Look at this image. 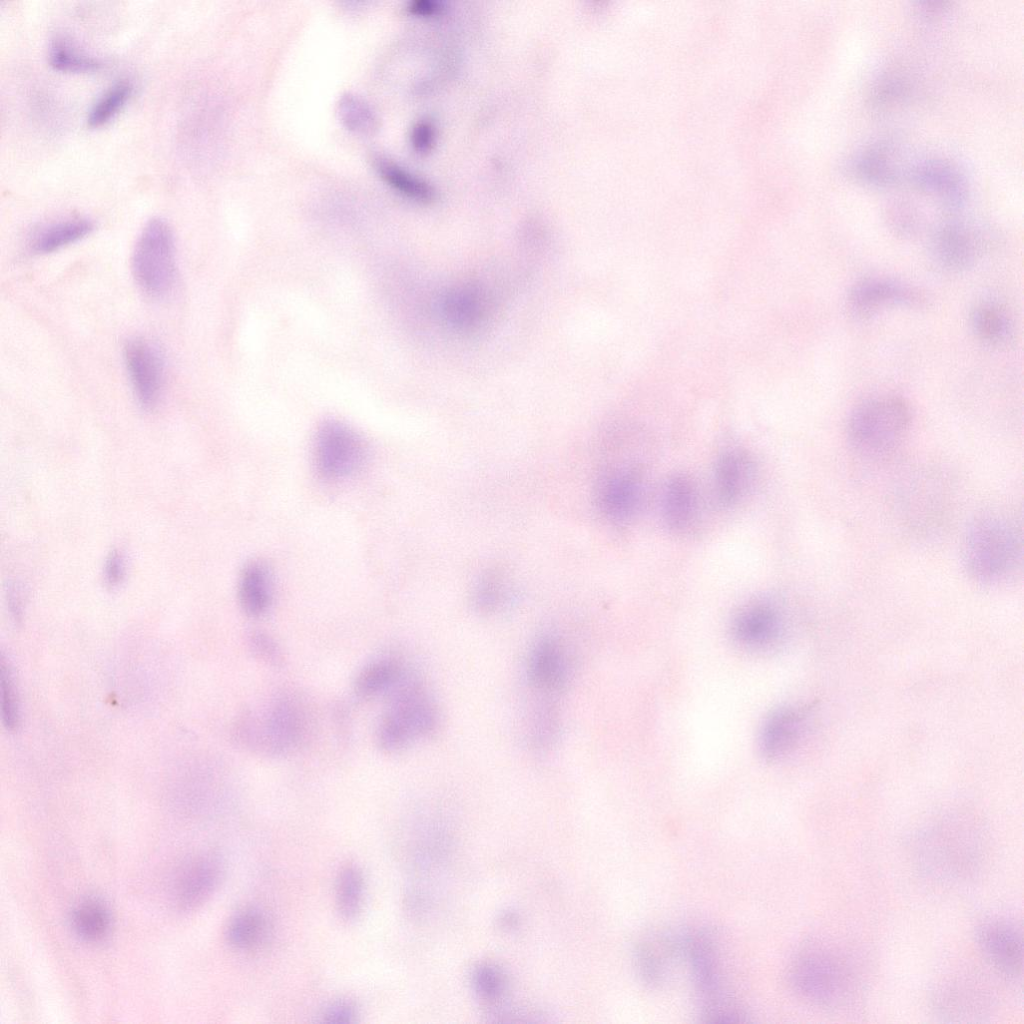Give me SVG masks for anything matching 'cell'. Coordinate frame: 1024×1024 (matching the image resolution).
<instances>
[{"instance_id":"6da1fadb","label":"cell","mask_w":1024,"mask_h":1024,"mask_svg":"<svg viewBox=\"0 0 1024 1024\" xmlns=\"http://www.w3.org/2000/svg\"><path fill=\"white\" fill-rule=\"evenodd\" d=\"M913 867L940 885H960L981 873L988 859L984 826L967 813H948L919 828L909 840Z\"/></svg>"},{"instance_id":"7a4b0ae2","label":"cell","mask_w":1024,"mask_h":1024,"mask_svg":"<svg viewBox=\"0 0 1024 1024\" xmlns=\"http://www.w3.org/2000/svg\"><path fill=\"white\" fill-rule=\"evenodd\" d=\"M837 944L813 940L802 945L789 966V981L805 1001L823 1008L852 1003L861 987L859 969Z\"/></svg>"},{"instance_id":"3957f363","label":"cell","mask_w":1024,"mask_h":1024,"mask_svg":"<svg viewBox=\"0 0 1024 1024\" xmlns=\"http://www.w3.org/2000/svg\"><path fill=\"white\" fill-rule=\"evenodd\" d=\"M962 562L968 576L983 585H996L1012 577L1022 559V538L1007 516L987 513L976 517L962 543Z\"/></svg>"},{"instance_id":"277c9868","label":"cell","mask_w":1024,"mask_h":1024,"mask_svg":"<svg viewBox=\"0 0 1024 1024\" xmlns=\"http://www.w3.org/2000/svg\"><path fill=\"white\" fill-rule=\"evenodd\" d=\"M682 955L691 968L701 1017L711 1023L747 1021L743 1006L724 987L714 933L703 927L682 933Z\"/></svg>"},{"instance_id":"5b68a950","label":"cell","mask_w":1024,"mask_h":1024,"mask_svg":"<svg viewBox=\"0 0 1024 1024\" xmlns=\"http://www.w3.org/2000/svg\"><path fill=\"white\" fill-rule=\"evenodd\" d=\"M303 705L288 695L279 696L256 710H248L237 720L236 741L243 747L267 756H282L297 748L307 732Z\"/></svg>"},{"instance_id":"8992f818","label":"cell","mask_w":1024,"mask_h":1024,"mask_svg":"<svg viewBox=\"0 0 1024 1024\" xmlns=\"http://www.w3.org/2000/svg\"><path fill=\"white\" fill-rule=\"evenodd\" d=\"M911 423V408L903 398L872 397L859 403L849 414L847 440L861 455L884 456L902 443Z\"/></svg>"},{"instance_id":"52a82bcc","label":"cell","mask_w":1024,"mask_h":1024,"mask_svg":"<svg viewBox=\"0 0 1024 1024\" xmlns=\"http://www.w3.org/2000/svg\"><path fill=\"white\" fill-rule=\"evenodd\" d=\"M389 692L376 739L382 750L394 752L430 735L438 725V712L422 683L410 673L405 672Z\"/></svg>"},{"instance_id":"ba28073f","label":"cell","mask_w":1024,"mask_h":1024,"mask_svg":"<svg viewBox=\"0 0 1024 1024\" xmlns=\"http://www.w3.org/2000/svg\"><path fill=\"white\" fill-rule=\"evenodd\" d=\"M132 271L141 290L152 298L167 296L176 281L174 235L161 218L151 219L135 245Z\"/></svg>"},{"instance_id":"9c48e42d","label":"cell","mask_w":1024,"mask_h":1024,"mask_svg":"<svg viewBox=\"0 0 1024 1024\" xmlns=\"http://www.w3.org/2000/svg\"><path fill=\"white\" fill-rule=\"evenodd\" d=\"M367 455L362 438L346 424L325 421L315 440V463L326 479H342L358 471Z\"/></svg>"},{"instance_id":"30bf717a","label":"cell","mask_w":1024,"mask_h":1024,"mask_svg":"<svg viewBox=\"0 0 1024 1024\" xmlns=\"http://www.w3.org/2000/svg\"><path fill=\"white\" fill-rule=\"evenodd\" d=\"M926 302L927 297L918 288L883 277L858 281L846 299L848 312L858 320L870 319L888 307L920 308Z\"/></svg>"},{"instance_id":"8fae6325","label":"cell","mask_w":1024,"mask_h":1024,"mask_svg":"<svg viewBox=\"0 0 1024 1024\" xmlns=\"http://www.w3.org/2000/svg\"><path fill=\"white\" fill-rule=\"evenodd\" d=\"M785 630L782 610L768 600H757L742 607L731 626L733 641L752 652H765L778 646Z\"/></svg>"},{"instance_id":"7c38bea8","label":"cell","mask_w":1024,"mask_h":1024,"mask_svg":"<svg viewBox=\"0 0 1024 1024\" xmlns=\"http://www.w3.org/2000/svg\"><path fill=\"white\" fill-rule=\"evenodd\" d=\"M978 946L990 965L1007 978H1017L1023 969L1021 928L1003 917H990L976 930Z\"/></svg>"},{"instance_id":"4fadbf2b","label":"cell","mask_w":1024,"mask_h":1024,"mask_svg":"<svg viewBox=\"0 0 1024 1024\" xmlns=\"http://www.w3.org/2000/svg\"><path fill=\"white\" fill-rule=\"evenodd\" d=\"M124 361L135 396L144 408L157 405L165 382V363L159 347L143 337L124 345Z\"/></svg>"},{"instance_id":"5bb4252c","label":"cell","mask_w":1024,"mask_h":1024,"mask_svg":"<svg viewBox=\"0 0 1024 1024\" xmlns=\"http://www.w3.org/2000/svg\"><path fill=\"white\" fill-rule=\"evenodd\" d=\"M222 874V863L213 854H201L186 860L177 869L171 883L173 904L180 911L199 907L214 893Z\"/></svg>"},{"instance_id":"9a60e30c","label":"cell","mask_w":1024,"mask_h":1024,"mask_svg":"<svg viewBox=\"0 0 1024 1024\" xmlns=\"http://www.w3.org/2000/svg\"><path fill=\"white\" fill-rule=\"evenodd\" d=\"M569 674L568 656L559 638L552 634L539 637L528 657L527 676L541 699H555L566 687Z\"/></svg>"},{"instance_id":"2e32d148","label":"cell","mask_w":1024,"mask_h":1024,"mask_svg":"<svg viewBox=\"0 0 1024 1024\" xmlns=\"http://www.w3.org/2000/svg\"><path fill=\"white\" fill-rule=\"evenodd\" d=\"M809 717L808 709L798 706H783L767 715L758 735L762 757L776 761L792 752L807 733Z\"/></svg>"},{"instance_id":"e0dca14e","label":"cell","mask_w":1024,"mask_h":1024,"mask_svg":"<svg viewBox=\"0 0 1024 1024\" xmlns=\"http://www.w3.org/2000/svg\"><path fill=\"white\" fill-rule=\"evenodd\" d=\"M933 260L949 272L973 267L981 254V241L971 228L960 222H946L934 231L930 241Z\"/></svg>"},{"instance_id":"ac0fdd59","label":"cell","mask_w":1024,"mask_h":1024,"mask_svg":"<svg viewBox=\"0 0 1024 1024\" xmlns=\"http://www.w3.org/2000/svg\"><path fill=\"white\" fill-rule=\"evenodd\" d=\"M682 956V933L651 934L635 946L634 962L641 980L651 987L666 979L672 962Z\"/></svg>"},{"instance_id":"d6986e66","label":"cell","mask_w":1024,"mask_h":1024,"mask_svg":"<svg viewBox=\"0 0 1024 1024\" xmlns=\"http://www.w3.org/2000/svg\"><path fill=\"white\" fill-rule=\"evenodd\" d=\"M642 498L639 475L620 469L607 475L598 489V504L607 518L616 522L630 519L637 512Z\"/></svg>"},{"instance_id":"ffe728a7","label":"cell","mask_w":1024,"mask_h":1024,"mask_svg":"<svg viewBox=\"0 0 1024 1024\" xmlns=\"http://www.w3.org/2000/svg\"><path fill=\"white\" fill-rule=\"evenodd\" d=\"M911 181L936 195L948 208H960L966 200V185L960 173L946 162L928 160L910 170Z\"/></svg>"},{"instance_id":"44dd1931","label":"cell","mask_w":1024,"mask_h":1024,"mask_svg":"<svg viewBox=\"0 0 1024 1024\" xmlns=\"http://www.w3.org/2000/svg\"><path fill=\"white\" fill-rule=\"evenodd\" d=\"M697 507V491L692 479L685 474L673 475L667 481L662 501L667 526L677 532L688 529L696 518Z\"/></svg>"},{"instance_id":"7402d4cb","label":"cell","mask_w":1024,"mask_h":1024,"mask_svg":"<svg viewBox=\"0 0 1024 1024\" xmlns=\"http://www.w3.org/2000/svg\"><path fill=\"white\" fill-rule=\"evenodd\" d=\"M751 463L739 450H727L720 455L715 469V490L724 506L736 503L746 491L751 478Z\"/></svg>"},{"instance_id":"603a6c76","label":"cell","mask_w":1024,"mask_h":1024,"mask_svg":"<svg viewBox=\"0 0 1024 1024\" xmlns=\"http://www.w3.org/2000/svg\"><path fill=\"white\" fill-rule=\"evenodd\" d=\"M970 325L975 336L990 346L1007 344L1014 332L1008 311L1000 303L991 300L979 302L973 307Z\"/></svg>"},{"instance_id":"cb8c5ba5","label":"cell","mask_w":1024,"mask_h":1024,"mask_svg":"<svg viewBox=\"0 0 1024 1024\" xmlns=\"http://www.w3.org/2000/svg\"><path fill=\"white\" fill-rule=\"evenodd\" d=\"M239 601L249 616H261L269 609L272 601V579L264 563L253 561L243 569L239 582Z\"/></svg>"},{"instance_id":"d4e9b609","label":"cell","mask_w":1024,"mask_h":1024,"mask_svg":"<svg viewBox=\"0 0 1024 1024\" xmlns=\"http://www.w3.org/2000/svg\"><path fill=\"white\" fill-rule=\"evenodd\" d=\"M93 229V222L87 218L58 221L34 232L29 240V248L36 254L51 253L81 240Z\"/></svg>"},{"instance_id":"484cf974","label":"cell","mask_w":1024,"mask_h":1024,"mask_svg":"<svg viewBox=\"0 0 1024 1024\" xmlns=\"http://www.w3.org/2000/svg\"><path fill=\"white\" fill-rule=\"evenodd\" d=\"M269 931L266 915L258 908L246 907L236 912L228 922L226 938L235 949L251 951L266 942Z\"/></svg>"},{"instance_id":"4316f807","label":"cell","mask_w":1024,"mask_h":1024,"mask_svg":"<svg viewBox=\"0 0 1024 1024\" xmlns=\"http://www.w3.org/2000/svg\"><path fill=\"white\" fill-rule=\"evenodd\" d=\"M852 171L866 183L888 186L896 183L902 176L901 170L892 160V150L886 144H876L852 163Z\"/></svg>"},{"instance_id":"83f0119b","label":"cell","mask_w":1024,"mask_h":1024,"mask_svg":"<svg viewBox=\"0 0 1024 1024\" xmlns=\"http://www.w3.org/2000/svg\"><path fill=\"white\" fill-rule=\"evenodd\" d=\"M933 1001L942 1016L951 1018L979 1016L980 1011L987 1005V1000L981 992L960 983H949L941 987L935 992Z\"/></svg>"},{"instance_id":"f1b7e54d","label":"cell","mask_w":1024,"mask_h":1024,"mask_svg":"<svg viewBox=\"0 0 1024 1024\" xmlns=\"http://www.w3.org/2000/svg\"><path fill=\"white\" fill-rule=\"evenodd\" d=\"M405 672L394 659L373 660L357 674L354 691L361 698H371L382 692H389Z\"/></svg>"},{"instance_id":"f546056e","label":"cell","mask_w":1024,"mask_h":1024,"mask_svg":"<svg viewBox=\"0 0 1024 1024\" xmlns=\"http://www.w3.org/2000/svg\"><path fill=\"white\" fill-rule=\"evenodd\" d=\"M71 920L76 934L91 943L104 940L112 927L109 909L101 900L95 898L85 899L76 905Z\"/></svg>"},{"instance_id":"4dcf8cb0","label":"cell","mask_w":1024,"mask_h":1024,"mask_svg":"<svg viewBox=\"0 0 1024 1024\" xmlns=\"http://www.w3.org/2000/svg\"><path fill=\"white\" fill-rule=\"evenodd\" d=\"M373 163L381 179L401 195L421 202L433 197V190L427 182L394 161L377 156Z\"/></svg>"},{"instance_id":"1f68e13d","label":"cell","mask_w":1024,"mask_h":1024,"mask_svg":"<svg viewBox=\"0 0 1024 1024\" xmlns=\"http://www.w3.org/2000/svg\"><path fill=\"white\" fill-rule=\"evenodd\" d=\"M364 894V878L355 864H346L336 879V907L340 917L353 921L360 913Z\"/></svg>"},{"instance_id":"d6a6232c","label":"cell","mask_w":1024,"mask_h":1024,"mask_svg":"<svg viewBox=\"0 0 1024 1024\" xmlns=\"http://www.w3.org/2000/svg\"><path fill=\"white\" fill-rule=\"evenodd\" d=\"M337 114L342 125L359 135L373 134L379 127L375 110L362 97L345 93L337 102Z\"/></svg>"},{"instance_id":"836d02e7","label":"cell","mask_w":1024,"mask_h":1024,"mask_svg":"<svg viewBox=\"0 0 1024 1024\" xmlns=\"http://www.w3.org/2000/svg\"><path fill=\"white\" fill-rule=\"evenodd\" d=\"M471 984L479 999L495 1008L500 1005L508 990L506 973L491 962H482L473 968Z\"/></svg>"},{"instance_id":"e575fe53","label":"cell","mask_w":1024,"mask_h":1024,"mask_svg":"<svg viewBox=\"0 0 1024 1024\" xmlns=\"http://www.w3.org/2000/svg\"><path fill=\"white\" fill-rule=\"evenodd\" d=\"M132 93V85L120 81L110 87L92 106L88 115V124L99 127L112 119L125 105Z\"/></svg>"},{"instance_id":"d590c367","label":"cell","mask_w":1024,"mask_h":1024,"mask_svg":"<svg viewBox=\"0 0 1024 1024\" xmlns=\"http://www.w3.org/2000/svg\"><path fill=\"white\" fill-rule=\"evenodd\" d=\"M49 61L54 69L71 73L91 72L101 66L97 59L80 53L63 41H55L52 44Z\"/></svg>"},{"instance_id":"8d00e7d4","label":"cell","mask_w":1024,"mask_h":1024,"mask_svg":"<svg viewBox=\"0 0 1024 1024\" xmlns=\"http://www.w3.org/2000/svg\"><path fill=\"white\" fill-rule=\"evenodd\" d=\"M508 591L501 576L488 573L483 576L474 592V604L482 612H492L504 605Z\"/></svg>"},{"instance_id":"74e56055","label":"cell","mask_w":1024,"mask_h":1024,"mask_svg":"<svg viewBox=\"0 0 1024 1024\" xmlns=\"http://www.w3.org/2000/svg\"><path fill=\"white\" fill-rule=\"evenodd\" d=\"M0 667L3 722L8 730H14L19 720L17 696L11 671L3 656Z\"/></svg>"},{"instance_id":"f35d334b","label":"cell","mask_w":1024,"mask_h":1024,"mask_svg":"<svg viewBox=\"0 0 1024 1024\" xmlns=\"http://www.w3.org/2000/svg\"><path fill=\"white\" fill-rule=\"evenodd\" d=\"M888 226L894 234L904 238L917 234L920 220L917 212L907 204H895L887 214Z\"/></svg>"},{"instance_id":"ab89813d","label":"cell","mask_w":1024,"mask_h":1024,"mask_svg":"<svg viewBox=\"0 0 1024 1024\" xmlns=\"http://www.w3.org/2000/svg\"><path fill=\"white\" fill-rule=\"evenodd\" d=\"M248 646L258 659L267 664L280 666L283 662L279 645L271 636L262 631H253L248 635Z\"/></svg>"},{"instance_id":"60d3db41","label":"cell","mask_w":1024,"mask_h":1024,"mask_svg":"<svg viewBox=\"0 0 1024 1024\" xmlns=\"http://www.w3.org/2000/svg\"><path fill=\"white\" fill-rule=\"evenodd\" d=\"M357 1007L354 1002L348 999H341L331 1003L323 1013V1021L328 1023H350L355 1021Z\"/></svg>"},{"instance_id":"b9f144b4","label":"cell","mask_w":1024,"mask_h":1024,"mask_svg":"<svg viewBox=\"0 0 1024 1024\" xmlns=\"http://www.w3.org/2000/svg\"><path fill=\"white\" fill-rule=\"evenodd\" d=\"M433 138L432 126L426 121L416 123L411 131V144L418 152H424L431 146Z\"/></svg>"},{"instance_id":"7bdbcfd3","label":"cell","mask_w":1024,"mask_h":1024,"mask_svg":"<svg viewBox=\"0 0 1024 1024\" xmlns=\"http://www.w3.org/2000/svg\"><path fill=\"white\" fill-rule=\"evenodd\" d=\"M124 574V563L121 555L113 553L106 563L105 576L110 585H116Z\"/></svg>"},{"instance_id":"ee69618b","label":"cell","mask_w":1024,"mask_h":1024,"mask_svg":"<svg viewBox=\"0 0 1024 1024\" xmlns=\"http://www.w3.org/2000/svg\"><path fill=\"white\" fill-rule=\"evenodd\" d=\"M438 9V5L434 1L429 0H418L411 2L408 6V10L413 14L427 15L434 13Z\"/></svg>"},{"instance_id":"f6af8a7d","label":"cell","mask_w":1024,"mask_h":1024,"mask_svg":"<svg viewBox=\"0 0 1024 1024\" xmlns=\"http://www.w3.org/2000/svg\"><path fill=\"white\" fill-rule=\"evenodd\" d=\"M499 923L502 928L513 929L519 924V916L516 912L505 911L499 918Z\"/></svg>"}]
</instances>
